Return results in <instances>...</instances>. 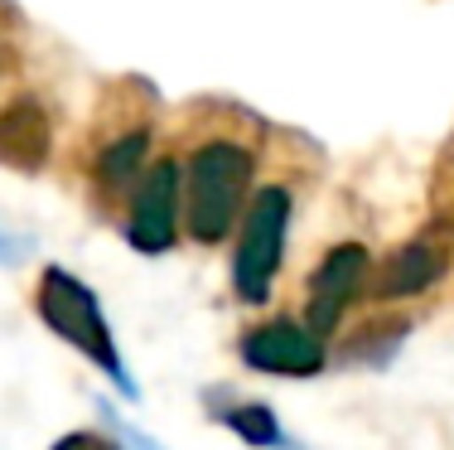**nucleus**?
<instances>
[{
    "label": "nucleus",
    "instance_id": "8",
    "mask_svg": "<svg viewBox=\"0 0 454 450\" xmlns=\"http://www.w3.org/2000/svg\"><path fill=\"white\" fill-rule=\"evenodd\" d=\"M440 272H445V252H440L435 242H406V248H396L382 266H377L372 296H382V300L416 296V291H426V286H435Z\"/></svg>",
    "mask_w": 454,
    "mask_h": 450
},
{
    "label": "nucleus",
    "instance_id": "3",
    "mask_svg": "<svg viewBox=\"0 0 454 450\" xmlns=\"http://www.w3.org/2000/svg\"><path fill=\"white\" fill-rule=\"evenodd\" d=\"M286 223H290V194L286 189H262L247 209V228H242V248H237L232 266V286L247 305L271 296V281L280 272V252H286Z\"/></svg>",
    "mask_w": 454,
    "mask_h": 450
},
{
    "label": "nucleus",
    "instance_id": "11",
    "mask_svg": "<svg viewBox=\"0 0 454 450\" xmlns=\"http://www.w3.org/2000/svg\"><path fill=\"white\" fill-rule=\"evenodd\" d=\"M53 450H116V446L102 441V436H92V431H78V436H63Z\"/></svg>",
    "mask_w": 454,
    "mask_h": 450
},
{
    "label": "nucleus",
    "instance_id": "1",
    "mask_svg": "<svg viewBox=\"0 0 454 450\" xmlns=\"http://www.w3.org/2000/svg\"><path fill=\"white\" fill-rule=\"evenodd\" d=\"M252 155L237 141H208L189 155L184 175V218L199 242H223L227 228L237 223L252 189Z\"/></svg>",
    "mask_w": 454,
    "mask_h": 450
},
{
    "label": "nucleus",
    "instance_id": "4",
    "mask_svg": "<svg viewBox=\"0 0 454 450\" xmlns=\"http://www.w3.org/2000/svg\"><path fill=\"white\" fill-rule=\"evenodd\" d=\"M179 209H184L179 203V170L169 165V160H160V165L145 170V179H140V189H136L131 223H126L131 242L140 252H165L169 242H175Z\"/></svg>",
    "mask_w": 454,
    "mask_h": 450
},
{
    "label": "nucleus",
    "instance_id": "2",
    "mask_svg": "<svg viewBox=\"0 0 454 450\" xmlns=\"http://www.w3.org/2000/svg\"><path fill=\"white\" fill-rule=\"evenodd\" d=\"M39 315H44V325L59 339H68L73 349L88 353L97 368H106L112 378L126 383L121 353H116V344H112V329H106V320H102V305H97V296L78 281V276H68L63 266H49L44 286H39Z\"/></svg>",
    "mask_w": 454,
    "mask_h": 450
},
{
    "label": "nucleus",
    "instance_id": "10",
    "mask_svg": "<svg viewBox=\"0 0 454 450\" xmlns=\"http://www.w3.org/2000/svg\"><path fill=\"white\" fill-rule=\"evenodd\" d=\"M227 426H232L242 441H252V446H286V436H280L276 416L266 412V407H256V402L232 407V412H227Z\"/></svg>",
    "mask_w": 454,
    "mask_h": 450
},
{
    "label": "nucleus",
    "instance_id": "7",
    "mask_svg": "<svg viewBox=\"0 0 454 450\" xmlns=\"http://www.w3.org/2000/svg\"><path fill=\"white\" fill-rule=\"evenodd\" d=\"M49 146H53V131H49V116L39 102L20 98L0 112V160L10 170H39L49 160Z\"/></svg>",
    "mask_w": 454,
    "mask_h": 450
},
{
    "label": "nucleus",
    "instance_id": "5",
    "mask_svg": "<svg viewBox=\"0 0 454 450\" xmlns=\"http://www.w3.org/2000/svg\"><path fill=\"white\" fill-rule=\"evenodd\" d=\"M242 359L262 373H280V378H305V373L324 368V344L295 320H271V325L252 329L242 339Z\"/></svg>",
    "mask_w": 454,
    "mask_h": 450
},
{
    "label": "nucleus",
    "instance_id": "6",
    "mask_svg": "<svg viewBox=\"0 0 454 450\" xmlns=\"http://www.w3.org/2000/svg\"><path fill=\"white\" fill-rule=\"evenodd\" d=\"M363 281H367V252L358 242H343L324 257L315 281H309V335H329Z\"/></svg>",
    "mask_w": 454,
    "mask_h": 450
},
{
    "label": "nucleus",
    "instance_id": "9",
    "mask_svg": "<svg viewBox=\"0 0 454 450\" xmlns=\"http://www.w3.org/2000/svg\"><path fill=\"white\" fill-rule=\"evenodd\" d=\"M145 146H150V131H131V136H121V141H112L102 150V160H97V175H102L112 189L126 185V179L145 165Z\"/></svg>",
    "mask_w": 454,
    "mask_h": 450
}]
</instances>
